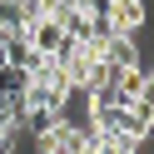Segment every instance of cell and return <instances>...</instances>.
<instances>
[{
	"label": "cell",
	"mask_w": 154,
	"mask_h": 154,
	"mask_svg": "<svg viewBox=\"0 0 154 154\" xmlns=\"http://www.w3.org/2000/svg\"><path fill=\"white\" fill-rule=\"evenodd\" d=\"M104 20H109L114 35L139 40V30H144V20H149V10H144V0H104Z\"/></svg>",
	"instance_id": "6da1fadb"
},
{
	"label": "cell",
	"mask_w": 154,
	"mask_h": 154,
	"mask_svg": "<svg viewBox=\"0 0 154 154\" xmlns=\"http://www.w3.org/2000/svg\"><path fill=\"white\" fill-rule=\"evenodd\" d=\"M5 55H10V35H0V65H5Z\"/></svg>",
	"instance_id": "7a4b0ae2"
}]
</instances>
